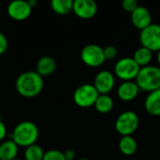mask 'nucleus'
<instances>
[{
    "instance_id": "1",
    "label": "nucleus",
    "mask_w": 160,
    "mask_h": 160,
    "mask_svg": "<svg viewBox=\"0 0 160 160\" xmlns=\"http://www.w3.org/2000/svg\"><path fill=\"white\" fill-rule=\"evenodd\" d=\"M43 78L37 71H26L20 74L16 80L17 92L23 98L37 97L43 89Z\"/></svg>"
},
{
    "instance_id": "2",
    "label": "nucleus",
    "mask_w": 160,
    "mask_h": 160,
    "mask_svg": "<svg viewBox=\"0 0 160 160\" xmlns=\"http://www.w3.org/2000/svg\"><path fill=\"white\" fill-rule=\"evenodd\" d=\"M38 139V128L37 125L31 121H22L19 123L11 134V140L18 146L25 148L35 144Z\"/></svg>"
},
{
    "instance_id": "3",
    "label": "nucleus",
    "mask_w": 160,
    "mask_h": 160,
    "mask_svg": "<svg viewBox=\"0 0 160 160\" xmlns=\"http://www.w3.org/2000/svg\"><path fill=\"white\" fill-rule=\"evenodd\" d=\"M140 90L148 93L160 88V68L157 66H145L141 68L135 79Z\"/></svg>"
},
{
    "instance_id": "4",
    "label": "nucleus",
    "mask_w": 160,
    "mask_h": 160,
    "mask_svg": "<svg viewBox=\"0 0 160 160\" xmlns=\"http://www.w3.org/2000/svg\"><path fill=\"white\" fill-rule=\"evenodd\" d=\"M139 115L133 111L122 112L115 121V129L122 136H131L139 128Z\"/></svg>"
},
{
    "instance_id": "5",
    "label": "nucleus",
    "mask_w": 160,
    "mask_h": 160,
    "mask_svg": "<svg viewBox=\"0 0 160 160\" xmlns=\"http://www.w3.org/2000/svg\"><path fill=\"white\" fill-rule=\"evenodd\" d=\"M141 67L133 57H124L119 59L114 65V74L124 82L136 79Z\"/></svg>"
},
{
    "instance_id": "6",
    "label": "nucleus",
    "mask_w": 160,
    "mask_h": 160,
    "mask_svg": "<svg viewBox=\"0 0 160 160\" xmlns=\"http://www.w3.org/2000/svg\"><path fill=\"white\" fill-rule=\"evenodd\" d=\"M99 93L96 87L91 83H84L80 85L74 92L73 99L76 105L81 108H89L95 105Z\"/></svg>"
},
{
    "instance_id": "7",
    "label": "nucleus",
    "mask_w": 160,
    "mask_h": 160,
    "mask_svg": "<svg viewBox=\"0 0 160 160\" xmlns=\"http://www.w3.org/2000/svg\"><path fill=\"white\" fill-rule=\"evenodd\" d=\"M140 41L142 47L152 52H158L160 50V24L152 22L150 25L141 30Z\"/></svg>"
},
{
    "instance_id": "8",
    "label": "nucleus",
    "mask_w": 160,
    "mask_h": 160,
    "mask_svg": "<svg viewBox=\"0 0 160 160\" xmlns=\"http://www.w3.org/2000/svg\"><path fill=\"white\" fill-rule=\"evenodd\" d=\"M81 59L89 67H99L106 60L104 48L98 44H88L82 48L81 52Z\"/></svg>"
},
{
    "instance_id": "9",
    "label": "nucleus",
    "mask_w": 160,
    "mask_h": 160,
    "mask_svg": "<svg viewBox=\"0 0 160 160\" xmlns=\"http://www.w3.org/2000/svg\"><path fill=\"white\" fill-rule=\"evenodd\" d=\"M7 9L8 16L15 21L26 20L32 12V8L30 7L28 1L24 0H14L10 2Z\"/></svg>"
},
{
    "instance_id": "10",
    "label": "nucleus",
    "mask_w": 160,
    "mask_h": 160,
    "mask_svg": "<svg viewBox=\"0 0 160 160\" xmlns=\"http://www.w3.org/2000/svg\"><path fill=\"white\" fill-rule=\"evenodd\" d=\"M114 75L109 70H100L95 77L93 85L100 95L109 94L114 87Z\"/></svg>"
},
{
    "instance_id": "11",
    "label": "nucleus",
    "mask_w": 160,
    "mask_h": 160,
    "mask_svg": "<svg viewBox=\"0 0 160 160\" xmlns=\"http://www.w3.org/2000/svg\"><path fill=\"white\" fill-rule=\"evenodd\" d=\"M72 10L79 18L91 19L97 14L98 5L94 0H75Z\"/></svg>"
},
{
    "instance_id": "12",
    "label": "nucleus",
    "mask_w": 160,
    "mask_h": 160,
    "mask_svg": "<svg viewBox=\"0 0 160 160\" xmlns=\"http://www.w3.org/2000/svg\"><path fill=\"white\" fill-rule=\"evenodd\" d=\"M130 16L132 23L140 30L144 29L152 23V15L149 9L143 6H139L133 12H131Z\"/></svg>"
},
{
    "instance_id": "13",
    "label": "nucleus",
    "mask_w": 160,
    "mask_h": 160,
    "mask_svg": "<svg viewBox=\"0 0 160 160\" xmlns=\"http://www.w3.org/2000/svg\"><path fill=\"white\" fill-rule=\"evenodd\" d=\"M140 88L136 82L127 81L123 82L117 88V96L120 99L124 101L133 100L139 94Z\"/></svg>"
},
{
    "instance_id": "14",
    "label": "nucleus",
    "mask_w": 160,
    "mask_h": 160,
    "mask_svg": "<svg viewBox=\"0 0 160 160\" xmlns=\"http://www.w3.org/2000/svg\"><path fill=\"white\" fill-rule=\"evenodd\" d=\"M144 107L148 113L154 116L160 115V88L148 94L144 100Z\"/></svg>"
},
{
    "instance_id": "15",
    "label": "nucleus",
    "mask_w": 160,
    "mask_h": 160,
    "mask_svg": "<svg viewBox=\"0 0 160 160\" xmlns=\"http://www.w3.org/2000/svg\"><path fill=\"white\" fill-rule=\"evenodd\" d=\"M56 69V62L51 56H42L37 63V72L43 78L52 75Z\"/></svg>"
},
{
    "instance_id": "16",
    "label": "nucleus",
    "mask_w": 160,
    "mask_h": 160,
    "mask_svg": "<svg viewBox=\"0 0 160 160\" xmlns=\"http://www.w3.org/2000/svg\"><path fill=\"white\" fill-rule=\"evenodd\" d=\"M18 154V145L12 141L8 140L0 144V160H13Z\"/></svg>"
},
{
    "instance_id": "17",
    "label": "nucleus",
    "mask_w": 160,
    "mask_h": 160,
    "mask_svg": "<svg viewBox=\"0 0 160 160\" xmlns=\"http://www.w3.org/2000/svg\"><path fill=\"white\" fill-rule=\"evenodd\" d=\"M138 144L132 136H122L119 141V150L126 156H132L136 153Z\"/></svg>"
},
{
    "instance_id": "18",
    "label": "nucleus",
    "mask_w": 160,
    "mask_h": 160,
    "mask_svg": "<svg viewBox=\"0 0 160 160\" xmlns=\"http://www.w3.org/2000/svg\"><path fill=\"white\" fill-rule=\"evenodd\" d=\"M133 59L137 62V64L141 68L148 66L151 60L153 59V52L145 47L141 46L135 51Z\"/></svg>"
},
{
    "instance_id": "19",
    "label": "nucleus",
    "mask_w": 160,
    "mask_h": 160,
    "mask_svg": "<svg viewBox=\"0 0 160 160\" xmlns=\"http://www.w3.org/2000/svg\"><path fill=\"white\" fill-rule=\"evenodd\" d=\"M94 106L98 112L108 113L113 108V99L108 94L107 95H100L99 94V96L97 98Z\"/></svg>"
},
{
    "instance_id": "20",
    "label": "nucleus",
    "mask_w": 160,
    "mask_h": 160,
    "mask_svg": "<svg viewBox=\"0 0 160 160\" xmlns=\"http://www.w3.org/2000/svg\"><path fill=\"white\" fill-rule=\"evenodd\" d=\"M51 8L55 13L66 15L73 9V0H52Z\"/></svg>"
},
{
    "instance_id": "21",
    "label": "nucleus",
    "mask_w": 160,
    "mask_h": 160,
    "mask_svg": "<svg viewBox=\"0 0 160 160\" xmlns=\"http://www.w3.org/2000/svg\"><path fill=\"white\" fill-rule=\"evenodd\" d=\"M43 157H44L43 149L36 143L25 148L24 160H42Z\"/></svg>"
},
{
    "instance_id": "22",
    "label": "nucleus",
    "mask_w": 160,
    "mask_h": 160,
    "mask_svg": "<svg viewBox=\"0 0 160 160\" xmlns=\"http://www.w3.org/2000/svg\"><path fill=\"white\" fill-rule=\"evenodd\" d=\"M42 160H67L65 158L64 152H61L59 150H49L44 153V157Z\"/></svg>"
},
{
    "instance_id": "23",
    "label": "nucleus",
    "mask_w": 160,
    "mask_h": 160,
    "mask_svg": "<svg viewBox=\"0 0 160 160\" xmlns=\"http://www.w3.org/2000/svg\"><path fill=\"white\" fill-rule=\"evenodd\" d=\"M139 7L137 0H124L122 2V8L128 12H133Z\"/></svg>"
},
{
    "instance_id": "24",
    "label": "nucleus",
    "mask_w": 160,
    "mask_h": 160,
    "mask_svg": "<svg viewBox=\"0 0 160 160\" xmlns=\"http://www.w3.org/2000/svg\"><path fill=\"white\" fill-rule=\"evenodd\" d=\"M117 52H118L117 48L113 45H109L104 48V54H105L106 60L107 59H109V60L114 59L117 56Z\"/></svg>"
},
{
    "instance_id": "25",
    "label": "nucleus",
    "mask_w": 160,
    "mask_h": 160,
    "mask_svg": "<svg viewBox=\"0 0 160 160\" xmlns=\"http://www.w3.org/2000/svg\"><path fill=\"white\" fill-rule=\"evenodd\" d=\"M8 46V42L7 37L3 33L0 32V55L6 52Z\"/></svg>"
},
{
    "instance_id": "26",
    "label": "nucleus",
    "mask_w": 160,
    "mask_h": 160,
    "mask_svg": "<svg viewBox=\"0 0 160 160\" xmlns=\"http://www.w3.org/2000/svg\"><path fill=\"white\" fill-rule=\"evenodd\" d=\"M64 155L67 160H74L76 158V153L72 149H68L67 151L64 152Z\"/></svg>"
},
{
    "instance_id": "27",
    "label": "nucleus",
    "mask_w": 160,
    "mask_h": 160,
    "mask_svg": "<svg viewBox=\"0 0 160 160\" xmlns=\"http://www.w3.org/2000/svg\"><path fill=\"white\" fill-rule=\"evenodd\" d=\"M7 135V128L5 124L0 120V141L4 140Z\"/></svg>"
},
{
    "instance_id": "28",
    "label": "nucleus",
    "mask_w": 160,
    "mask_h": 160,
    "mask_svg": "<svg viewBox=\"0 0 160 160\" xmlns=\"http://www.w3.org/2000/svg\"><path fill=\"white\" fill-rule=\"evenodd\" d=\"M28 3H29L30 7H31L32 8H33L38 4V3H37V1H35V0H29V1H28Z\"/></svg>"
},
{
    "instance_id": "29",
    "label": "nucleus",
    "mask_w": 160,
    "mask_h": 160,
    "mask_svg": "<svg viewBox=\"0 0 160 160\" xmlns=\"http://www.w3.org/2000/svg\"><path fill=\"white\" fill-rule=\"evenodd\" d=\"M157 60H158V66L160 68V50L158 52V55H157Z\"/></svg>"
},
{
    "instance_id": "30",
    "label": "nucleus",
    "mask_w": 160,
    "mask_h": 160,
    "mask_svg": "<svg viewBox=\"0 0 160 160\" xmlns=\"http://www.w3.org/2000/svg\"><path fill=\"white\" fill-rule=\"evenodd\" d=\"M78 160H90V159H88V158H80V159H78Z\"/></svg>"
},
{
    "instance_id": "31",
    "label": "nucleus",
    "mask_w": 160,
    "mask_h": 160,
    "mask_svg": "<svg viewBox=\"0 0 160 160\" xmlns=\"http://www.w3.org/2000/svg\"><path fill=\"white\" fill-rule=\"evenodd\" d=\"M13 160H22V159H20V158H15V159H13Z\"/></svg>"
},
{
    "instance_id": "32",
    "label": "nucleus",
    "mask_w": 160,
    "mask_h": 160,
    "mask_svg": "<svg viewBox=\"0 0 160 160\" xmlns=\"http://www.w3.org/2000/svg\"><path fill=\"white\" fill-rule=\"evenodd\" d=\"M0 17H1V9H0Z\"/></svg>"
},
{
    "instance_id": "33",
    "label": "nucleus",
    "mask_w": 160,
    "mask_h": 160,
    "mask_svg": "<svg viewBox=\"0 0 160 160\" xmlns=\"http://www.w3.org/2000/svg\"><path fill=\"white\" fill-rule=\"evenodd\" d=\"M134 160H138V159H134Z\"/></svg>"
}]
</instances>
